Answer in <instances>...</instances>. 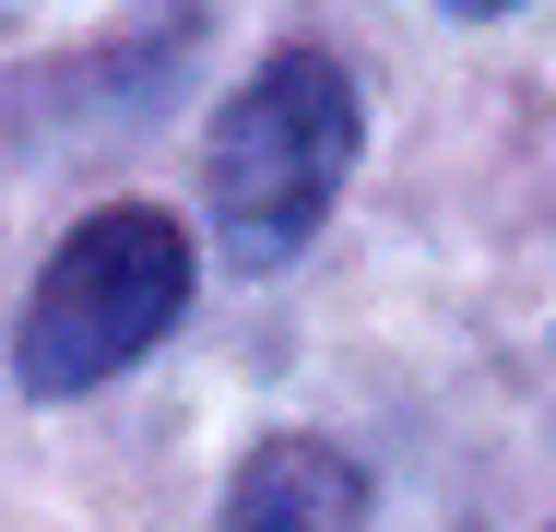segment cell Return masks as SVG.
Returning <instances> with one entry per match:
<instances>
[{"mask_svg": "<svg viewBox=\"0 0 556 532\" xmlns=\"http://www.w3.org/2000/svg\"><path fill=\"white\" fill-rule=\"evenodd\" d=\"M343 166H355V84L332 48H285L225 96L214 142H202V202L237 261H285L332 213Z\"/></svg>", "mask_w": 556, "mask_h": 532, "instance_id": "1", "label": "cell"}, {"mask_svg": "<svg viewBox=\"0 0 556 532\" xmlns=\"http://www.w3.org/2000/svg\"><path fill=\"white\" fill-rule=\"evenodd\" d=\"M178 308H190V225L154 213V202H108L36 273L12 367H24V391H96L130 355H154Z\"/></svg>", "mask_w": 556, "mask_h": 532, "instance_id": "2", "label": "cell"}, {"mask_svg": "<svg viewBox=\"0 0 556 532\" xmlns=\"http://www.w3.org/2000/svg\"><path fill=\"white\" fill-rule=\"evenodd\" d=\"M225 532H367V473L332 438H273V449H249Z\"/></svg>", "mask_w": 556, "mask_h": 532, "instance_id": "3", "label": "cell"}, {"mask_svg": "<svg viewBox=\"0 0 556 532\" xmlns=\"http://www.w3.org/2000/svg\"><path fill=\"white\" fill-rule=\"evenodd\" d=\"M450 12H509V0H450Z\"/></svg>", "mask_w": 556, "mask_h": 532, "instance_id": "4", "label": "cell"}]
</instances>
